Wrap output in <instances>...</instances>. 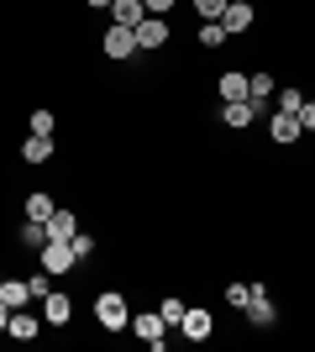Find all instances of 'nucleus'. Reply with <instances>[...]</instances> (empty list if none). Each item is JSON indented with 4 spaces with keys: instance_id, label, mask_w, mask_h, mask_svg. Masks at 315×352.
I'll use <instances>...</instances> for the list:
<instances>
[{
    "instance_id": "20e7f679",
    "label": "nucleus",
    "mask_w": 315,
    "mask_h": 352,
    "mask_svg": "<svg viewBox=\"0 0 315 352\" xmlns=\"http://www.w3.org/2000/svg\"><path fill=\"white\" fill-rule=\"evenodd\" d=\"M100 47H105V58H116V63H121V58H132V53H137V32L110 21V32H105V43H100Z\"/></svg>"
},
{
    "instance_id": "2f4dec72",
    "label": "nucleus",
    "mask_w": 315,
    "mask_h": 352,
    "mask_svg": "<svg viewBox=\"0 0 315 352\" xmlns=\"http://www.w3.org/2000/svg\"><path fill=\"white\" fill-rule=\"evenodd\" d=\"M0 284H5V274H0Z\"/></svg>"
},
{
    "instance_id": "2eb2a0df",
    "label": "nucleus",
    "mask_w": 315,
    "mask_h": 352,
    "mask_svg": "<svg viewBox=\"0 0 315 352\" xmlns=\"http://www.w3.org/2000/svg\"><path fill=\"white\" fill-rule=\"evenodd\" d=\"M0 300H5L11 310L32 305V284H27V279H5V284H0Z\"/></svg>"
},
{
    "instance_id": "a878e982",
    "label": "nucleus",
    "mask_w": 315,
    "mask_h": 352,
    "mask_svg": "<svg viewBox=\"0 0 315 352\" xmlns=\"http://www.w3.org/2000/svg\"><path fill=\"white\" fill-rule=\"evenodd\" d=\"M69 242H74V258H90V252H95V236L90 232H74Z\"/></svg>"
},
{
    "instance_id": "4be33fe9",
    "label": "nucleus",
    "mask_w": 315,
    "mask_h": 352,
    "mask_svg": "<svg viewBox=\"0 0 315 352\" xmlns=\"http://www.w3.org/2000/svg\"><path fill=\"white\" fill-rule=\"evenodd\" d=\"M200 43L205 47H226V27L221 21H205V27H200Z\"/></svg>"
},
{
    "instance_id": "412c9836",
    "label": "nucleus",
    "mask_w": 315,
    "mask_h": 352,
    "mask_svg": "<svg viewBox=\"0 0 315 352\" xmlns=\"http://www.w3.org/2000/svg\"><path fill=\"white\" fill-rule=\"evenodd\" d=\"M184 310H189V305H184L179 294H168L163 305H158V316H163V321H168V326H179V321H184Z\"/></svg>"
},
{
    "instance_id": "c756f323",
    "label": "nucleus",
    "mask_w": 315,
    "mask_h": 352,
    "mask_svg": "<svg viewBox=\"0 0 315 352\" xmlns=\"http://www.w3.org/2000/svg\"><path fill=\"white\" fill-rule=\"evenodd\" d=\"M5 321H11V305H5V300H0V331H5Z\"/></svg>"
},
{
    "instance_id": "5701e85b",
    "label": "nucleus",
    "mask_w": 315,
    "mask_h": 352,
    "mask_svg": "<svg viewBox=\"0 0 315 352\" xmlns=\"http://www.w3.org/2000/svg\"><path fill=\"white\" fill-rule=\"evenodd\" d=\"M247 300H253V284H226V305L247 310Z\"/></svg>"
},
{
    "instance_id": "bb28decb",
    "label": "nucleus",
    "mask_w": 315,
    "mask_h": 352,
    "mask_svg": "<svg viewBox=\"0 0 315 352\" xmlns=\"http://www.w3.org/2000/svg\"><path fill=\"white\" fill-rule=\"evenodd\" d=\"M27 284H32V300H43V294L53 289V274H47V268H43V274H37V279H27Z\"/></svg>"
},
{
    "instance_id": "a211bd4d",
    "label": "nucleus",
    "mask_w": 315,
    "mask_h": 352,
    "mask_svg": "<svg viewBox=\"0 0 315 352\" xmlns=\"http://www.w3.org/2000/svg\"><path fill=\"white\" fill-rule=\"evenodd\" d=\"M79 232V221H74V210H53V216H47V236H63V242H69V236Z\"/></svg>"
},
{
    "instance_id": "1a4fd4ad",
    "label": "nucleus",
    "mask_w": 315,
    "mask_h": 352,
    "mask_svg": "<svg viewBox=\"0 0 315 352\" xmlns=\"http://www.w3.org/2000/svg\"><path fill=\"white\" fill-rule=\"evenodd\" d=\"M168 43V21L163 16H142L137 21V47H163Z\"/></svg>"
},
{
    "instance_id": "6e6552de",
    "label": "nucleus",
    "mask_w": 315,
    "mask_h": 352,
    "mask_svg": "<svg viewBox=\"0 0 315 352\" xmlns=\"http://www.w3.org/2000/svg\"><path fill=\"white\" fill-rule=\"evenodd\" d=\"M300 132H305V126H300V116H284V111H273V116H268V137H273L279 147L300 142Z\"/></svg>"
},
{
    "instance_id": "39448f33",
    "label": "nucleus",
    "mask_w": 315,
    "mask_h": 352,
    "mask_svg": "<svg viewBox=\"0 0 315 352\" xmlns=\"http://www.w3.org/2000/svg\"><path fill=\"white\" fill-rule=\"evenodd\" d=\"M253 21H257V11L247 6V0H231L221 11V27H226V37H242V32H253Z\"/></svg>"
},
{
    "instance_id": "ddd939ff",
    "label": "nucleus",
    "mask_w": 315,
    "mask_h": 352,
    "mask_svg": "<svg viewBox=\"0 0 315 352\" xmlns=\"http://www.w3.org/2000/svg\"><path fill=\"white\" fill-rule=\"evenodd\" d=\"M273 89H279V79H273V74H247V100H257V105H268L273 100Z\"/></svg>"
},
{
    "instance_id": "aec40b11",
    "label": "nucleus",
    "mask_w": 315,
    "mask_h": 352,
    "mask_svg": "<svg viewBox=\"0 0 315 352\" xmlns=\"http://www.w3.org/2000/svg\"><path fill=\"white\" fill-rule=\"evenodd\" d=\"M21 242H27V248H43V242H47V221H32V216H27V226H21Z\"/></svg>"
},
{
    "instance_id": "0eeeda50",
    "label": "nucleus",
    "mask_w": 315,
    "mask_h": 352,
    "mask_svg": "<svg viewBox=\"0 0 315 352\" xmlns=\"http://www.w3.org/2000/svg\"><path fill=\"white\" fill-rule=\"evenodd\" d=\"M5 337L32 342V337H43V321H37V316H32V310L21 305V310H11V321H5Z\"/></svg>"
},
{
    "instance_id": "c85d7f7f",
    "label": "nucleus",
    "mask_w": 315,
    "mask_h": 352,
    "mask_svg": "<svg viewBox=\"0 0 315 352\" xmlns=\"http://www.w3.org/2000/svg\"><path fill=\"white\" fill-rule=\"evenodd\" d=\"M142 6H148V16H168V6H174V0H142Z\"/></svg>"
},
{
    "instance_id": "4468645a",
    "label": "nucleus",
    "mask_w": 315,
    "mask_h": 352,
    "mask_svg": "<svg viewBox=\"0 0 315 352\" xmlns=\"http://www.w3.org/2000/svg\"><path fill=\"white\" fill-rule=\"evenodd\" d=\"M21 158H27V163H47V158H53V137L27 132V142H21Z\"/></svg>"
},
{
    "instance_id": "f8f14e48",
    "label": "nucleus",
    "mask_w": 315,
    "mask_h": 352,
    "mask_svg": "<svg viewBox=\"0 0 315 352\" xmlns=\"http://www.w3.org/2000/svg\"><path fill=\"white\" fill-rule=\"evenodd\" d=\"M110 16H116V27H132L137 32V21L148 16V6H142V0H110Z\"/></svg>"
},
{
    "instance_id": "9d476101",
    "label": "nucleus",
    "mask_w": 315,
    "mask_h": 352,
    "mask_svg": "<svg viewBox=\"0 0 315 352\" xmlns=\"http://www.w3.org/2000/svg\"><path fill=\"white\" fill-rule=\"evenodd\" d=\"M273 316H279V310H273L268 289H263V284H253V300H247V321H253V326H273Z\"/></svg>"
},
{
    "instance_id": "423d86ee",
    "label": "nucleus",
    "mask_w": 315,
    "mask_h": 352,
    "mask_svg": "<svg viewBox=\"0 0 315 352\" xmlns=\"http://www.w3.org/2000/svg\"><path fill=\"white\" fill-rule=\"evenodd\" d=\"M43 321H47V326H69V321H74V300L47 289V294H43Z\"/></svg>"
},
{
    "instance_id": "9b49d317",
    "label": "nucleus",
    "mask_w": 315,
    "mask_h": 352,
    "mask_svg": "<svg viewBox=\"0 0 315 352\" xmlns=\"http://www.w3.org/2000/svg\"><path fill=\"white\" fill-rule=\"evenodd\" d=\"M210 326H215V321H210V310L205 305H189V310H184V321H179V331H184V337H189V342H205L210 337Z\"/></svg>"
},
{
    "instance_id": "6ab92c4d",
    "label": "nucleus",
    "mask_w": 315,
    "mask_h": 352,
    "mask_svg": "<svg viewBox=\"0 0 315 352\" xmlns=\"http://www.w3.org/2000/svg\"><path fill=\"white\" fill-rule=\"evenodd\" d=\"M53 210H58V206H53V195H43V190L27 195V216H32V221H47Z\"/></svg>"
},
{
    "instance_id": "393cba45",
    "label": "nucleus",
    "mask_w": 315,
    "mask_h": 352,
    "mask_svg": "<svg viewBox=\"0 0 315 352\" xmlns=\"http://www.w3.org/2000/svg\"><path fill=\"white\" fill-rule=\"evenodd\" d=\"M53 126H58V116H53V111H32V132L53 137Z\"/></svg>"
},
{
    "instance_id": "f257e3e1",
    "label": "nucleus",
    "mask_w": 315,
    "mask_h": 352,
    "mask_svg": "<svg viewBox=\"0 0 315 352\" xmlns=\"http://www.w3.org/2000/svg\"><path fill=\"white\" fill-rule=\"evenodd\" d=\"M95 321H100L105 331H126V326H132V310H126V294H116V289L95 294Z\"/></svg>"
},
{
    "instance_id": "7ed1b4c3",
    "label": "nucleus",
    "mask_w": 315,
    "mask_h": 352,
    "mask_svg": "<svg viewBox=\"0 0 315 352\" xmlns=\"http://www.w3.org/2000/svg\"><path fill=\"white\" fill-rule=\"evenodd\" d=\"M132 331L148 342L152 352H163V342H168V321L158 316V310H142V316H132Z\"/></svg>"
},
{
    "instance_id": "f3484780",
    "label": "nucleus",
    "mask_w": 315,
    "mask_h": 352,
    "mask_svg": "<svg viewBox=\"0 0 315 352\" xmlns=\"http://www.w3.org/2000/svg\"><path fill=\"white\" fill-rule=\"evenodd\" d=\"M215 85H221V100H247V74H221V79H215Z\"/></svg>"
},
{
    "instance_id": "f03ea898",
    "label": "nucleus",
    "mask_w": 315,
    "mask_h": 352,
    "mask_svg": "<svg viewBox=\"0 0 315 352\" xmlns=\"http://www.w3.org/2000/svg\"><path fill=\"white\" fill-rule=\"evenodd\" d=\"M37 258H43V268L53 274V279H58V274H69V268L79 263V258H74V242H63V236H47L43 248H37Z\"/></svg>"
},
{
    "instance_id": "cd10ccee",
    "label": "nucleus",
    "mask_w": 315,
    "mask_h": 352,
    "mask_svg": "<svg viewBox=\"0 0 315 352\" xmlns=\"http://www.w3.org/2000/svg\"><path fill=\"white\" fill-rule=\"evenodd\" d=\"M300 126H305V132H315V100L300 105Z\"/></svg>"
},
{
    "instance_id": "7c9ffc66",
    "label": "nucleus",
    "mask_w": 315,
    "mask_h": 352,
    "mask_svg": "<svg viewBox=\"0 0 315 352\" xmlns=\"http://www.w3.org/2000/svg\"><path fill=\"white\" fill-rule=\"evenodd\" d=\"M90 6H95V11H110V0H90Z\"/></svg>"
},
{
    "instance_id": "b1692460",
    "label": "nucleus",
    "mask_w": 315,
    "mask_h": 352,
    "mask_svg": "<svg viewBox=\"0 0 315 352\" xmlns=\"http://www.w3.org/2000/svg\"><path fill=\"white\" fill-rule=\"evenodd\" d=\"M231 6V0H195V11H200V21H221V11Z\"/></svg>"
},
{
    "instance_id": "dca6fc26",
    "label": "nucleus",
    "mask_w": 315,
    "mask_h": 352,
    "mask_svg": "<svg viewBox=\"0 0 315 352\" xmlns=\"http://www.w3.org/2000/svg\"><path fill=\"white\" fill-rule=\"evenodd\" d=\"M300 105H305V95H300L294 85L273 89V111H284V116H300Z\"/></svg>"
}]
</instances>
